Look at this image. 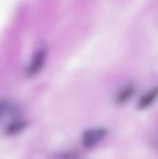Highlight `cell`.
<instances>
[{
  "label": "cell",
  "mask_w": 158,
  "mask_h": 159,
  "mask_svg": "<svg viewBox=\"0 0 158 159\" xmlns=\"http://www.w3.org/2000/svg\"><path fill=\"white\" fill-rule=\"evenodd\" d=\"M158 98V86L153 88L151 91H148L147 93H145L141 98H140L139 103H138V107L139 109H146L147 107H150L153 103Z\"/></svg>",
  "instance_id": "cell-3"
},
{
  "label": "cell",
  "mask_w": 158,
  "mask_h": 159,
  "mask_svg": "<svg viewBox=\"0 0 158 159\" xmlns=\"http://www.w3.org/2000/svg\"><path fill=\"white\" fill-rule=\"evenodd\" d=\"M107 134V130L104 128H91L82 133L81 136V144L86 148H92L97 146L99 143L103 141V139Z\"/></svg>",
  "instance_id": "cell-1"
},
{
  "label": "cell",
  "mask_w": 158,
  "mask_h": 159,
  "mask_svg": "<svg viewBox=\"0 0 158 159\" xmlns=\"http://www.w3.org/2000/svg\"><path fill=\"white\" fill-rule=\"evenodd\" d=\"M47 55H48V50L46 47H40L38 50L34 53L27 68H26V75L33 77L36 76L42 69L43 65L46 64Z\"/></svg>",
  "instance_id": "cell-2"
},
{
  "label": "cell",
  "mask_w": 158,
  "mask_h": 159,
  "mask_svg": "<svg viewBox=\"0 0 158 159\" xmlns=\"http://www.w3.org/2000/svg\"><path fill=\"white\" fill-rule=\"evenodd\" d=\"M135 93V87L133 84H129L121 88L117 92L116 96H115V102L118 104H124V103L128 102L129 98H132L133 94Z\"/></svg>",
  "instance_id": "cell-4"
},
{
  "label": "cell",
  "mask_w": 158,
  "mask_h": 159,
  "mask_svg": "<svg viewBox=\"0 0 158 159\" xmlns=\"http://www.w3.org/2000/svg\"><path fill=\"white\" fill-rule=\"evenodd\" d=\"M17 111V108L12 102L6 100H0V121L7 116L11 114H15Z\"/></svg>",
  "instance_id": "cell-6"
},
{
  "label": "cell",
  "mask_w": 158,
  "mask_h": 159,
  "mask_svg": "<svg viewBox=\"0 0 158 159\" xmlns=\"http://www.w3.org/2000/svg\"><path fill=\"white\" fill-rule=\"evenodd\" d=\"M26 127V121L23 119H15L12 120L8 126L6 127L4 133L7 135H15V134L20 133L22 130H24Z\"/></svg>",
  "instance_id": "cell-5"
}]
</instances>
